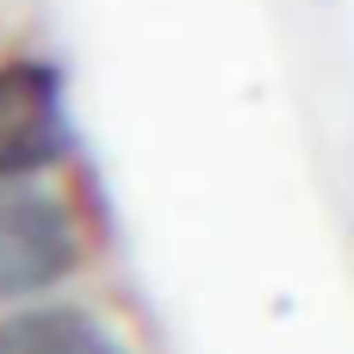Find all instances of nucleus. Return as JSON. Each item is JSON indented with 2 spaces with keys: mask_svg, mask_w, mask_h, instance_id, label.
<instances>
[{
  "mask_svg": "<svg viewBox=\"0 0 354 354\" xmlns=\"http://www.w3.org/2000/svg\"><path fill=\"white\" fill-rule=\"evenodd\" d=\"M0 354H124L118 336L75 311V305H37L19 317H0Z\"/></svg>",
  "mask_w": 354,
  "mask_h": 354,
  "instance_id": "obj_3",
  "label": "nucleus"
},
{
  "mask_svg": "<svg viewBox=\"0 0 354 354\" xmlns=\"http://www.w3.org/2000/svg\"><path fill=\"white\" fill-rule=\"evenodd\" d=\"M81 261L75 218L50 193H0V299L44 292Z\"/></svg>",
  "mask_w": 354,
  "mask_h": 354,
  "instance_id": "obj_2",
  "label": "nucleus"
},
{
  "mask_svg": "<svg viewBox=\"0 0 354 354\" xmlns=\"http://www.w3.org/2000/svg\"><path fill=\"white\" fill-rule=\"evenodd\" d=\"M75 143L62 75L37 56L0 62V180H25L50 162H62Z\"/></svg>",
  "mask_w": 354,
  "mask_h": 354,
  "instance_id": "obj_1",
  "label": "nucleus"
}]
</instances>
